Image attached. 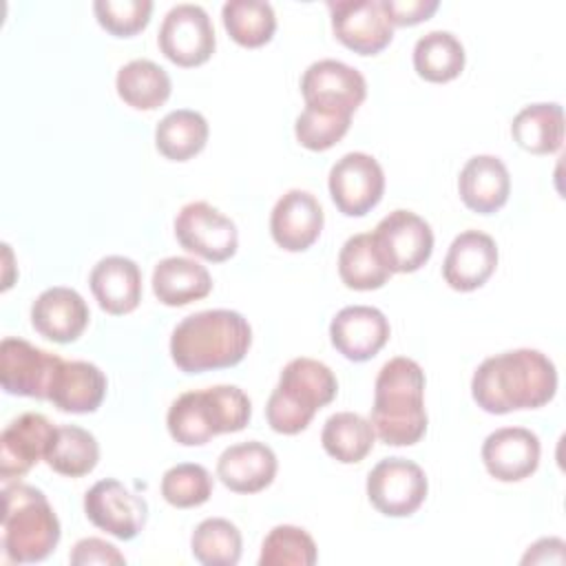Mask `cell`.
<instances>
[{
  "label": "cell",
  "mask_w": 566,
  "mask_h": 566,
  "mask_svg": "<svg viewBox=\"0 0 566 566\" xmlns=\"http://www.w3.org/2000/svg\"><path fill=\"white\" fill-rule=\"evenodd\" d=\"M175 237L184 250L212 263L230 259L239 245L234 221L206 201H192L179 210Z\"/></svg>",
  "instance_id": "9c48e42d"
},
{
  "label": "cell",
  "mask_w": 566,
  "mask_h": 566,
  "mask_svg": "<svg viewBox=\"0 0 566 566\" xmlns=\"http://www.w3.org/2000/svg\"><path fill=\"white\" fill-rule=\"evenodd\" d=\"M385 192V172L367 153H347L329 170V195L347 217L367 214Z\"/></svg>",
  "instance_id": "7c38bea8"
},
{
  "label": "cell",
  "mask_w": 566,
  "mask_h": 566,
  "mask_svg": "<svg viewBox=\"0 0 566 566\" xmlns=\"http://www.w3.org/2000/svg\"><path fill=\"white\" fill-rule=\"evenodd\" d=\"M62 358L29 340L4 338L0 343V382L11 396L49 400V391Z\"/></svg>",
  "instance_id": "8fae6325"
},
{
  "label": "cell",
  "mask_w": 566,
  "mask_h": 566,
  "mask_svg": "<svg viewBox=\"0 0 566 566\" xmlns=\"http://www.w3.org/2000/svg\"><path fill=\"white\" fill-rule=\"evenodd\" d=\"M252 416L250 398L234 385L181 394L168 409L166 424L175 442L201 447L219 433L241 431Z\"/></svg>",
  "instance_id": "277c9868"
},
{
  "label": "cell",
  "mask_w": 566,
  "mask_h": 566,
  "mask_svg": "<svg viewBox=\"0 0 566 566\" xmlns=\"http://www.w3.org/2000/svg\"><path fill=\"white\" fill-rule=\"evenodd\" d=\"M349 124H352V115L305 106V111L294 122V135L301 146L318 153L340 142L349 130Z\"/></svg>",
  "instance_id": "74e56055"
},
{
  "label": "cell",
  "mask_w": 566,
  "mask_h": 566,
  "mask_svg": "<svg viewBox=\"0 0 566 566\" xmlns=\"http://www.w3.org/2000/svg\"><path fill=\"white\" fill-rule=\"evenodd\" d=\"M564 542L557 537H544L539 542H535L533 546H528L526 555L522 557L524 564H546V562H564Z\"/></svg>",
  "instance_id": "b9f144b4"
},
{
  "label": "cell",
  "mask_w": 566,
  "mask_h": 566,
  "mask_svg": "<svg viewBox=\"0 0 566 566\" xmlns=\"http://www.w3.org/2000/svg\"><path fill=\"white\" fill-rule=\"evenodd\" d=\"M539 438L524 427H502L486 436L482 462L500 482H520L539 464Z\"/></svg>",
  "instance_id": "e0dca14e"
},
{
  "label": "cell",
  "mask_w": 566,
  "mask_h": 566,
  "mask_svg": "<svg viewBox=\"0 0 566 566\" xmlns=\"http://www.w3.org/2000/svg\"><path fill=\"white\" fill-rule=\"evenodd\" d=\"M391 27H413L429 20L440 2L438 0H380Z\"/></svg>",
  "instance_id": "ab89813d"
},
{
  "label": "cell",
  "mask_w": 566,
  "mask_h": 566,
  "mask_svg": "<svg viewBox=\"0 0 566 566\" xmlns=\"http://www.w3.org/2000/svg\"><path fill=\"white\" fill-rule=\"evenodd\" d=\"M557 371L553 360L537 349H513L489 356L471 378V396L486 413L537 409L553 400Z\"/></svg>",
  "instance_id": "6da1fadb"
},
{
  "label": "cell",
  "mask_w": 566,
  "mask_h": 566,
  "mask_svg": "<svg viewBox=\"0 0 566 566\" xmlns=\"http://www.w3.org/2000/svg\"><path fill=\"white\" fill-rule=\"evenodd\" d=\"M323 208L305 190H287L272 208L270 232L276 245L287 252L307 250L323 230Z\"/></svg>",
  "instance_id": "ffe728a7"
},
{
  "label": "cell",
  "mask_w": 566,
  "mask_h": 566,
  "mask_svg": "<svg viewBox=\"0 0 566 566\" xmlns=\"http://www.w3.org/2000/svg\"><path fill=\"white\" fill-rule=\"evenodd\" d=\"M316 557V544L305 528L281 524L265 535L259 566H312Z\"/></svg>",
  "instance_id": "d590c367"
},
{
  "label": "cell",
  "mask_w": 566,
  "mask_h": 566,
  "mask_svg": "<svg viewBox=\"0 0 566 566\" xmlns=\"http://www.w3.org/2000/svg\"><path fill=\"white\" fill-rule=\"evenodd\" d=\"M88 283L97 305L113 316L133 312L142 301V270L133 259L104 256L91 270Z\"/></svg>",
  "instance_id": "cb8c5ba5"
},
{
  "label": "cell",
  "mask_w": 566,
  "mask_h": 566,
  "mask_svg": "<svg viewBox=\"0 0 566 566\" xmlns=\"http://www.w3.org/2000/svg\"><path fill=\"white\" fill-rule=\"evenodd\" d=\"M88 305L71 287H49L31 305L33 329L53 343H73L88 325Z\"/></svg>",
  "instance_id": "44dd1931"
},
{
  "label": "cell",
  "mask_w": 566,
  "mask_h": 566,
  "mask_svg": "<svg viewBox=\"0 0 566 566\" xmlns=\"http://www.w3.org/2000/svg\"><path fill=\"white\" fill-rule=\"evenodd\" d=\"M413 69L427 82H451L464 69V46L451 31H429L413 46Z\"/></svg>",
  "instance_id": "1f68e13d"
},
{
  "label": "cell",
  "mask_w": 566,
  "mask_h": 566,
  "mask_svg": "<svg viewBox=\"0 0 566 566\" xmlns=\"http://www.w3.org/2000/svg\"><path fill=\"white\" fill-rule=\"evenodd\" d=\"M71 564L75 566H86V564H104V566H111V564H124V555L108 542L99 539V537H86V539H80L73 551H71Z\"/></svg>",
  "instance_id": "60d3db41"
},
{
  "label": "cell",
  "mask_w": 566,
  "mask_h": 566,
  "mask_svg": "<svg viewBox=\"0 0 566 566\" xmlns=\"http://www.w3.org/2000/svg\"><path fill=\"white\" fill-rule=\"evenodd\" d=\"M327 9L334 35L358 55H376L394 38L380 0H329Z\"/></svg>",
  "instance_id": "5bb4252c"
},
{
  "label": "cell",
  "mask_w": 566,
  "mask_h": 566,
  "mask_svg": "<svg viewBox=\"0 0 566 566\" xmlns=\"http://www.w3.org/2000/svg\"><path fill=\"white\" fill-rule=\"evenodd\" d=\"M376 440L374 427L367 418L354 411H338L329 416L321 431V442L327 455L343 464H356L367 458Z\"/></svg>",
  "instance_id": "4dcf8cb0"
},
{
  "label": "cell",
  "mask_w": 566,
  "mask_h": 566,
  "mask_svg": "<svg viewBox=\"0 0 566 566\" xmlns=\"http://www.w3.org/2000/svg\"><path fill=\"white\" fill-rule=\"evenodd\" d=\"M305 106L352 115L367 95V82L354 66L338 60H318L301 77Z\"/></svg>",
  "instance_id": "4fadbf2b"
},
{
  "label": "cell",
  "mask_w": 566,
  "mask_h": 566,
  "mask_svg": "<svg viewBox=\"0 0 566 566\" xmlns=\"http://www.w3.org/2000/svg\"><path fill=\"white\" fill-rule=\"evenodd\" d=\"M252 343V327L234 310H206L186 316L170 336L172 363L184 374L239 365Z\"/></svg>",
  "instance_id": "7a4b0ae2"
},
{
  "label": "cell",
  "mask_w": 566,
  "mask_h": 566,
  "mask_svg": "<svg viewBox=\"0 0 566 566\" xmlns=\"http://www.w3.org/2000/svg\"><path fill=\"white\" fill-rule=\"evenodd\" d=\"M212 290L210 272L188 256L161 259L153 270V292L159 303L181 307L192 301L206 298Z\"/></svg>",
  "instance_id": "484cf974"
},
{
  "label": "cell",
  "mask_w": 566,
  "mask_h": 566,
  "mask_svg": "<svg viewBox=\"0 0 566 566\" xmlns=\"http://www.w3.org/2000/svg\"><path fill=\"white\" fill-rule=\"evenodd\" d=\"M106 396L104 371L86 360H62L53 378L49 400L66 413H91Z\"/></svg>",
  "instance_id": "d4e9b609"
},
{
  "label": "cell",
  "mask_w": 566,
  "mask_h": 566,
  "mask_svg": "<svg viewBox=\"0 0 566 566\" xmlns=\"http://www.w3.org/2000/svg\"><path fill=\"white\" fill-rule=\"evenodd\" d=\"M369 422L376 438L391 447H409L424 436V371L416 360L396 356L380 367Z\"/></svg>",
  "instance_id": "3957f363"
},
{
  "label": "cell",
  "mask_w": 566,
  "mask_h": 566,
  "mask_svg": "<svg viewBox=\"0 0 566 566\" xmlns=\"http://www.w3.org/2000/svg\"><path fill=\"white\" fill-rule=\"evenodd\" d=\"M95 18L102 29L117 38L139 33L153 13L150 0H97L93 2Z\"/></svg>",
  "instance_id": "f35d334b"
},
{
  "label": "cell",
  "mask_w": 566,
  "mask_h": 566,
  "mask_svg": "<svg viewBox=\"0 0 566 566\" xmlns=\"http://www.w3.org/2000/svg\"><path fill=\"white\" fill-rule=\"evenodd\" d=\"M458 192L469 210L478 214L497 212L511 192V177L504 161L493 155L471 157L460 170Z\"/></svg>",
  "instance_id": "603a6c76"
},
{
  "label": "cell",
  "mask_w": 566,
  "mask_h": 566,
  "mask_svg": "<svg viewBox=\"0 0 566 566\" xmlns=\"http://www.w3.org/2000/svg\"><path fill=\"white\" fill-rule=\"evenodd\" d=\"M371 243L394 274L420 270L433 252L431 226L411 210H394L371 232Z\"/></svg>",
  "instance_id": "52a82bcc"
},
{
  "label": "cell",
  "mask_w": 566,
  "mask_h": 566,
  "mask_svg": "<svg viewBox=\"0 0 566 566\" xmlns=\"http://www.w3.org/2000/svg\"><path fill=\"white\" fill-rule=\"evenodd\" d=\"M55 433L51 420L42 413H22L11 420L0 436V475L4 480L22 478L33 464L44 460Z\"/></svg>",
  "instance_id": "ac0fdd59"
},
{
  "label": "cell",
  "mask_w": 566,
  "mask_h": 566,
  "mask_svg": "<svg viewBox=\"0 0 566 566\" xmlns=\"http://www.w3.org/2000/svg\"><path fill=\"white\" fill-rule=\"evenodd\" d=\"M276 469L274 451L259 440L232 444L217 460V478L234 493L263 491L272 484Z\"/></svg>",
  "instance_id": "7402d4cb"
},
{
  "label": "cell",
  "mask_w": 566,
  "mask_h": 566,
  "mask_svg": "<svg viewBox=\"0 0 566 566\" xmlns=\"http://www.w3.org/2000/svg\"><path fill=\"white\" fill-rule=\"evenodd\" d=\"M44 460L60 475L82 478L97 467L99 444L91 431L75 424H62L55 427Z\"/></svg>",
  "instance_id": "f546056e"
},
{
  "label": "cell",
  "mask_w": 566,
  "mask_h": 566,
  "mask_svg": "<svg viewBox=\"0 0 566 566\" xmlns=\"http://www.w3.org/2000/svg\"><path fill=\"white\" fill-rule=\"evenodd\" d=\"M161 495L177 509L199 506L212 495V475L206 467L195 462L175 464L161 478Z\"/></svg>",
  "instance_id": "8d00e7d4"
},
{
  "label": "cell",
  "mask_w": 566,
  "mask_h": 566,
  "mask_svg": "<svg viewBox=\"0 0 566 566\" xmlns=\"http://www.w3.org/2000/svg\"><path fill=\"white\" fill-rule=\"evenodd\" d=\"M117 95L137 111L159 108L172 91L170 75L153 60H130L117 71Z\"/></svg>",
  "instance_id": "83f0119b"
},
{
  "label": "cell",
  "mask_w": 566,
  "mask_h": 566,
  "mask_svg": "<svg viewBox=\"0 0 566 566\" xmlns=\"http://www.w3.org/2000/svg\"><path fill=\"white\" fill-rule=\"evenodd\" d=\"M511 135L520 148L533 155H548L562 148L564 111L555 102L524 106L511 124Z\"/></svg>",
  "instance_id": "4316f807"
},
{
  "label": "cell",
  "mask_w": 566,
  "mask_h": 566,
  "mask_svg": "<svg viewBox=\"0 0 566 566\" xmlns=\"http://www.w3.org/2000/svg\"><path fill=\"white\" fill-rule=\"evenodd\" d=\"M241 533L223 517L203 520L190 539V551L203 566H234L241 559Z\"/></svg>",
  "instance_id": "e575fe53"
},
{
  "label": "cell",
  "mask_w": 566,
  "mask_h": 566,
  "mask_svg": "<svg viewBox=\"0 0 566 566\" xmlns=\"http://www.w3.org/2000/svg\"><path fill=\"white\" fill-rule=\"evenodd\" d=\"M223 27L230 38L248 49L263 46L276 31V15L263 0H230L221 9Z\"/></svg>",
  "instance_id": "836d02e7"
},
{
  "label": "cell",
  "mask_w": 566,
  "mask_h": 566,
  "mask_svg": "<svg viewBox=\"0 0 566 566\" xmlns=\"http://www.w3.org/2000/svg\"><path fill=\"white\" fill-rule=\"evenodd\" d=\"M497 265L495 241L480 230L460 232L444 256L442 276L449 287L458 292H473L482 287Z\"/></svg>",
  "instance_id": "d6986e66"
},
{
  "label": "cell",
  "mask_w": 566,
  "mask_h": 566,
  "mask_svg": "<svg viewBox=\"0 0 566 566\" xmlns=\"http://www.w3.org/2000/svg\"><path fill=\"white\" fill-rule=\"evenodd\" d=\"M86 517L117 539H133L146 524V500L126 489L119 480H99L84 495Z\"/></svg>",
  "instance_id": "9a60e30c"
},
{
  "label": "cell",
  "mask_w": 566,
  "mask_h": 566,
  "mask_svg": "<svg viewBox=\"0 0 566 566\" xmlns=\"http://www.w3.org/2000/svg\"><path fill=\"white\" fill-rule=\"evenodd\" d=\"M338 274L347 287L360 292L378 290L391 276L371 243V234H354L343 243L338 254Z\"/></svg>",
  "instance_id": "d6a6232c"
},
{
  "label": "cell",
  "mask_w": 566,
  "mask_h": 566,
  "mask_svg": "<svg viewBox=\"0 0 566 566\" xmlns=\"http://www.w3.org/2000/svg\"><path fill=\"white\" fill-rule=\"evenodd\" d=\"M208 142V122L190 108L170 111L155 128L157 150L172 161H188L199 155Z\"/></svg>",
  "instance_id": "f1b7e54d"
},
{
  "label": "cell",
  "mask_w": 566,
  "mask_h": 566,
  "mask_svg": "<svg viewBox=\"0 0 566 566\" xmlns=\"http://www.w3.org/2000/svg\"><path fill=\"white\" fill-rule=\"evenodd\" d=\"M336 376L325 363L307 356L294 358L283 367L279 385L268 398V424L283 436L301 433L314 413L336 398Z\"/></svg>",
  "instance_id": "5b68a950"
},
{
  "label": "cell",
  "mask_w": 566,
  "mask_h": 566,
  "mask_svg": "<svg viewBox=\"0 0 566 566\" xmlns=\"http://www.w3.org/2000/svg\"><path fill=\"white\" fill-rule=\"evenodd\" d=\"M389 332V321L371 305L343 307L329 323L332 345L354 363L374 358L387 345Z\"/></svg>",
  "instance_id": "2e32d148"
},
{
  "label": "cell",
  "mask_w": 566,
  "mask_h": 566,
  "mask_svg": "<svg viewBox=\"0 0 566 566\" xmlns=\"http://www.w3.org/2000/svg\"><path fill=\"white\" fill-rule=\"evenodd\" d=\"M2 548L15 564L46 559L60 542V520L46 495L31 484L4 486Z\"/></svg>",
  "instance_id": "8992f818"
},
{
  "label": "cell",
  "mask_w": 566,
  "mask_h": 566,
  "mask_svg": "<svg viewBox=\"0 0 566 566\" xmlns=\"http://www.w3.org/2000/svg\"><path fill=\"white\" fill-rule=\"evenodd\" d=\"M159 49L177 66H199L214 53V27L199 4L172 7L159 27Z\"/></svg>",
  "instance_id": "30bf717a"
},
{
  "label": "cell",
  "mask_w": 566,
  "mask_h": 566,
  "mask_svg": "<svg viewBox=\"0 0 566 566\" xmlns=\"http://www.w3.org/2000/svg\"><path fill=\"white\" fill-rule=\"evenodd\" d=\"M427 491L424 471L407 458H385L367 475V497L387 517L413 515L422 506Z\"/></svg>",
  "instance_id": "ba28073f"
}]
</instances>
